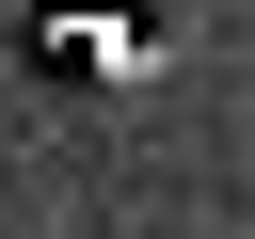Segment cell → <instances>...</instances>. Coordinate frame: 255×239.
<instances>
[{
  "instance_id": "1",
  "label": "cell",
  "mask_w": 255,
  "mask_h": 239,
  "mask_svg": "<svg viewBox=\"0 0 255 239\" xmlns=\"http://www.w3.org/2000/svg\"><path fill=\"white\" fill-rule=\"evenodd\" d=\"M16 64H32L48 96H143V80L175 64V16H159V0H48V16L16 32Z\"/></svg>"
}]
</instances>
